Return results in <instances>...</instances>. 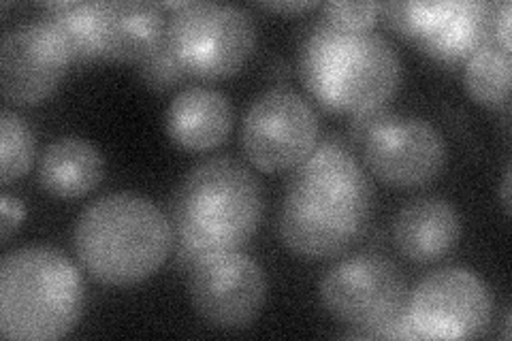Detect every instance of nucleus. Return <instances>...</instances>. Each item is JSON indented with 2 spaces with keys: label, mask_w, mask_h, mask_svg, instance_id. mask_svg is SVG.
<instances>
[{
  "label": "nucleus",
  "mask_w": 512,
  "mask_h": 341,
  "mask_svg": "<svg viewBox=\"0 0 512 341\" xmlns=\"http://www.w3.org/2000/svg\"><path fill=\"white\" fill-rule=\"evenodd\" d=\"M374 192L365 171L342 143L325 141L295 167L280 211L284 246L323 261L344 254L365 233Z\"/></svg>",
  "instance_id": "1"
},
{
  "label": "nucleus",
  "mask_w": 512,
  "mask_h": 341,
  "mask_svg": "<svg viewBox=\"0 0 512 341\" xmlns=\"http://www.w3.org/2000/svg\"><path fill=\"white\" fill-rule=\"evenodd\" d=\"M263 214V186L244 162L229 156L201 162L173 197L180 263L190 271L205 256L244 248Z\"/></svg>",
  "instance_id": "2"
},
{
  "label": "nucleus",
  "mask_w": 512,
  "mask_h": 341,
  "mask_svg": "<svg viewBox=\"0 0 512 341\" xmlns=\"http://www.w3.org/2000/svg\"><path fill=\"white\" fill-rule=\"evenodd\" d=\"M299 73L320 105L357 116L393 99L402 84V60L370 30L346 32L320 20L301 43Z\"/></svg>",
  "instance_id": "3"
},
{
  "label": "nucleus",
  "mask_w": 512,
  "mask_h": 341,
  "mask_svg": "<svg viewBox=\"0 0 512 341\" xmlns=\"http://www.w3.org/2000/svg\"><path fill=\"white\" fill-rule=\"evenodd\" d=\"M73 239L90 278L107 286H133L167 261L173 229L163 209L150 199L118 192L84 209Z\"/></svg>",
  "instance_id": "4"
},
{
  "label": "nucleus",
  "mask_w": 512,
  "mask_h": 341,
  "mask_svg": "<svg viewBox=\"0 0 512 341\" xmlns=\"http://www.w3.org/2000/svg\"><path fill=\"white\" fill-rule=\"evenodd\" d=\"M84 310V284L67 256L26 246L0 263V333L13 341L69 335Z\"/></svg>",
  "instance_id": "5"
},
{
  "label": "nucleus",
  "mask_w": 512,
  "mask_h": 341,
  "mask_svg": "<svg viewBox=\"0 0 512 341\" xmlns=\"http://www.w3.org/2000/svg\"><path fill=\"white\" fill-rule=\"evenodd\" d=\"M165 45L188 77L222 79L248 62L256 45V28L246 9L182 3L167 24Z\"/></svg>",
  "instance_id": "6"
},
{
  "label": "nucleus",
  "mask_w": 512,
  "mask_h": 341,
  "mask_svg": "<svg viewBox=\"0 0 512 341\" xmlns=\"http://www.w3.org/2000/svg\"><path fill=\"white\" fill-rule=\"evenodd\" d=\"M487 284L470 269L444 267L419 282L391 324L393 339H474L491 324Z\"/></svg>",
  "instance_id": "7"
},
{
  "label": "nucleus",
  "mask_w": 512,
  "mask_h": 341,
  "mask_svg": "<svg viewBox=\"0 0 512 341\" xmlns=\"http://www.w3.org/2000/svg\"><path fill=\"white\" fill-rule=\"evenodd\" d=\"M320 303L352 337H370L406 305V280L399 267L378 254H359L333 265L320 280Z\"/></svg>",
  "instance_id": "8"
},
{
  "label": "nucleus",
  "mask_w": 512,
  "mask_h": 341,
  "mask_svg": "<svg viewBox=\"0 0 512 341\" xmlns=\"http://www.w3.org/2000/svg\"><path fill=\"white\" fill-rule=\"evenodd\" d=\"M318 139V116L297 92L274 88L256 99L244 118L242 145L248 160L265 173L299 167Z\"/></svg>",
  "instance_id": "9"
},
{
  "label": "nucleus",
  "mask_w": 512,
  "mask_h": 341,
  "mask_svg": "<svg viewBox=\"0 0 512 341\" xmlns=\"http://www.w3.org/2000/svg\"><path fill=\"white\" fill-rule=\"evenodd\" d=\"M387 24L442 62H463L495 43L489 3H387L380 5Z\"/></svg>",
  "instance_id": "10"
},
{
  "label": "nucleus",
  "mask_w": 512,
  "mask_h": 341,
  "mask_svg": "<svg viewBox=\"0 0 512 341\" xmlns=\"http://www.w3.org/2000/svg\"><path fill=\"white\" fill-rule=\"evenodd\" d=\"M190 301L195 312L216 329L239 331L259 318L267 299L261 265L239 250L201 258L190 269Z\"/></svg>",
  "instance_id": "11"
},
{
  "label": "nucleus",
  "mask_w": 512,
  "mask_h": 341,
  "mask_svg": "<svg viewBox=\"0 0 512 341\" xmlns=\"http://www.w3.org/2000/svg\"><path fill=\"white\" fill-rule=\"evenodd\" d=\"M73 60L62 30L47 18L15 26L0 43V88L18 105H39L56 92Z\"/></svg>",
  "instance_id": "12"
},
{
  "label": "nucleus",
  "mask_w": 512,
  "mask_h": 341,
  "mask_svg": "<svg viewBox=\"0 0 512 341\" xmlns=\"http://www.w3.org/2000/svg\"><path fill=\"white\" fill-rule=\"evenodd\" d=\"M365 165L380 182L416 188L434 182L446 165V143L427 120L384 116L361 139Z\"/></svg>",
  "instance_id": "13"
},
{
  "label": "nucleus",
  "mask_w": 512,
  "mask_h": 341,
  "mask_svg": "<svg viewBox=\"0 0 512 341\" xmlns=\"http://www.w3.org/2000/svg\"><path fill=\"white\" fill-rule=\"evenodd\" d=\"M167 24L158 5L141 0L99 3L96 41L101 58L141 62L165 43Z\"/></svg>",
  "instance_id": "14"
},
{
  "label": "nucleus",
  "mask_w": 512,
  "mask_h": 341,
  "mask_svg": "<svg viewBox=\"0 0 512 341\" xmlns=\"http://www.w3.org/2000/svg\"><path fill=\"white\" fill-rule=\"evenodd\" d=\"M459 237V214L440 197H419L406 203L393 222L397 250L419 265L442 261L453 252Z\"/></svg>",
  "instance_id": "15"
},
{
  "label": "nucleus",
  "mask_w": 512,
  "mask_h": 341,
  "mask_svg": "<svg viewBox=\"0 0 512 341\" xmlns=\"http://www.w3.org/2000/svg\"><path fill=\"white\" fill-rule=\"evenodd\" d=\"M233 128L231 101L214 88H186L167 109V135L190 152L214 150Z\"/></svg>",
  "instance_id": "16"
},
{
  "label": "nucleus",
  "mask_w": 512,
  "mask_h": 341,
  "mask_svg": "<svg viewBox=\"0 0 512 341\" xmlns=\"http://www.w3.org/2000/svg\"><path fill=\"white\" fill-rule=\"evenodd\" d=\"M105 162L92 143L62 137L47 145L39 162L41 186L60 199H77L101 184Z\"/></svg>",
  "instance_id": "17"
},
{
  "label": "nucleus",
  "mask_w": 512,
  "mask_h": 341,
  "mask_svg": "<svg viewBox=\"0 0 512 341\" xmlns=\"http://www.w3.org/2000/svg\"><path fill=\"white\" fill-rule=\"evenodd\" d=\"M510 52L489 43L466 60V88L472 99L489 109H508L510 103Z\"/></svg>",
  "instance_id": "18"
},
{
  "label": "nucleus",
  "mask_w": 512,
  "mask_h": 341,
  "mask_svg": "<svg viewBox=\"0 0 512 341\" xmlns=\"http://www.w3.org/2000/svg\"><path fill=\"white\" fill-rule=\"evenodd\" d=\"M50 20L67 37L73 60L101 58L96 41V11L99 3H52L47 5Z\"/></svg>",
  "instance_id": "19"
},
{
  "label": "nucleus",
  "mask_w": 512,
  "mask_h": 341,
  "mask_svg": "<svg viewBox=\"0 0 512 341\" xmlns=\"http://www.w3.org/2000/svg\"><path fill=\"white\" fill-rule=\"evenodd\" d=\"M35 158V135L18 113H0V182L5 186L20 180Z\"/></svg>",
  "instance_id": "20"
},
{
  "label": "nucleus",
  "mask_w": 512,
  "mask_h": 341,
  "mask_svg": "<svg viewBox=\"0 0 512 341\" xmlns=\"http://www.w3.org/2000/svg\"><path fill=\"white\" fill-rule=\"evenodd\" d=\"M141 79L146 81V86L152 90H171L178 84H182L184 79H188V75L184 73V69L178 64L169 52V47L163 43L154 50L146 60H141Z\"/></svg>",
  "instance_id": "21"
},
{
  "label": "nucleus",
  "mask_w": 512,
  "mask_h": 341,
  "mask_svg": "<svg viewBox=\"0 0 512 341\" xmlns=\"http://www.w3.org/2000/svg\"><path fill=\"white\" fill-rule=\"evenodd\" d=\"M380 15L376 3H327L323 5V22L346 30V32H367Z\"/></svg>",
  "instance_id": "22"
},
{
  "label": "nucleus",
  "mask_w": 512,
  "mask_h": 341,
  "mask_svg": "<svg viewBox=\"0 0 512 341\" xmlns=\"http://www.w3.org/2000/svg\"><path fill=\"white\" fill-rule=\"evenodd\" d=\"M24 218V205L20 199L11 197V194H3L0 199V241H9V237L18 231V226Z\"/></svg>",
  "instance_id": "23"
},
{
  "label": "nucleus",
  "mask_w": 512,
  "mask_h": 341,
  "mask_svg": "<svg viewBox=\"0 0 512 341\" xmlns=\"http://www.w3.org/2000/svg\"><path fill=\"white\" fill-rule=\"evenodd\" d=\"M510 15H512L510 3L495 5L493 35H495V43H498L502 50H506V52H510V20H512Z\"/></svg>",
  "instance_id": "24"
},
{
  "label": "nucleus",
  "mask_w": 512,
  "mask_h": 341,
  "mask_svg": "<svg viewBox=\"0 0 512 341\" xmlns=\"http://www.w3.org/2000/svg\"><path fill=\"white\" fill-rule=\"evenodd\" d=\"M263 7L274 9V11H303V9H312L314 3H265Z\"/></svg>",
  "instance_id": "25"
},
{
  "label": "nucleus",
  "mask_w": 512,
  "mask_h": 341,
  "mask_svg": "<svg viewBox=\"0 0 512 341\" xmlns=\"http://www.w3.org/2000/svg\"><path fill=\"white\" fill-rule=\"evenodd\" d=\"M502 205L506 209V214H510V169L504 175V184H502Z\"/></svg>",
  "instance_id": "26"
}]
</instances>
